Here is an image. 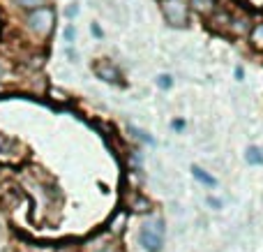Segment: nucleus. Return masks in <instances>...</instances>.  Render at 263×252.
<instances>
[{
    "instance_id": "8",
    "label": "nucleus",
    "mask_w": 263,
    "mask_h": 252,
    "mask_svg": "<svg viewBox=\"0 0 263 252\" xmlns=\"http://www.w3.org/2000/svg\"><path fill=\"white\" fill-rule=\"evenodd\" d=\"M250 42H252V46H254V49L263 51V23H259V26H256L254 30H252Z\"/></svg>"
},
{
    "instance_id": "1",
    "label": "nucleus",
    "mask_w": 263,
    "mask_h": 252,
    "mask_svg": "<svg viewBox=\"0 0 263 252\" xmlns=\"http://www.w3.org/2000/svg\"><path fill=\"white\" fill-rule=\"evenodd\" d=\"M26 23H28V28H30L32 32H35L37 37H49L51 32H53V26H55V12L51 7H37V9H32L30 14H28V19H26Z\"/></svg>"
},
{
    "instance_id": "4",
    "label": "nucleus",
    "mask_w": 263,
    "mask_h": 252,
    "mask_svg": "<svg viewBox=\"0 0 263 252\" xmlns=\"http://www.w3.org/2000/svg\"><path fill=\"white\" fill-rule=\"evenodd\" d=\"M18 148H21L18 141H14L7 134L0 132V160H14L18 155Z\"/></svg>"
},
{
    "instance_id": "7",
    "label": "nucleus",
    "mask_w": 263,
    "mask_h": 252,
    "mask_svg": "<svg viewBox=\"0 0 263 252\" xmlns=\"http://www.w3.org/2000/svg\"><path fill=\"white\" fill-rule=\"evenodd\" d=\"M192 174H194V178H196V181H201L203 185H210V188H215V185H217V181H215L210 174H205V171L201 169V167H192Z\"/></svg>"
},
{
    "instance_id": "2",
    "label": "nucleus",
    "mask_w": 263,
    "mask_h": 252,
    "mask_svg": "<svg viewBox=\"0 0 263 252\" xmlns=\"http://www.w3.org/2000/svg\"><path fill=\"white\" fill-rule=\"evenodd\" d=\"M162 14L168 26L182 28L187 26V19H190V7L185 0H162Z\"/></svg>"
},
{
    "instance_id": "15",
    "label": "nucleus",
    "mask_w": 263,
    "mask_h": 252,
    "mask_svg": "<svg viewBox=\"0 0 263 252\" xmlns=\"http://www.w3.org/2000/svg\"><path fill=\"white\" fill-rule=\"evenodd\" d=\"M55 252H77L74 248H60V250H55Z\"/></svg>"
},
{
    "instance_id": "5",
    "label": "nucleus",
    "mask_w": 263,
    "mask_h": 252,
    "mask_svg": "<svg viewBox=\"0 0 263 252\" xmlns=\"http://www.w3.org/2000/svg\"><path fill=\"white\" fill-rule=\"evenodd\" d=\"M95 74L97 77H102L104 81H109V83H120V74L116 72V67L114 65H109V63L95 65Z\"/></svg>"
},
{
    "instance_id": "10",
    "label": "nucleus",
    "mask_w": 263,
    "mask_h": 252,
    "mask_svg": "<svg viewBox=\"0 0 263 252\" xmlns=\"http://www.w3.org/2000/svg\"><path fill=\"white\" fill-rule=\"evenodd\" d=\"M247 162L250 165H263V153H261V148H256V146H252V148H247Z\"/></svg>"
},
{
    "instance_id": "6",
    "label": "nucleus",
    "mask_w": 263,
    "mask_h": 252,
    "mask_svg": "<svg viewBox=\"0 0 263 252\" xmlns=\"http://www.w3.org/2000/svg\"><path fill=\"white\" fill-rule=\"evenodd\" d=\"M190 5L199 14H210L215 9V0H190Z\"/></svg>"
},
{
    "instance_id": "14",
    "label": "nucleus",
    "mask_w": 263,
    "mask_h": 252,
    "mask_svg": "<svg viewBox=\"0 0 263 252\" xmlns=\"http://www.w3.org/2000/svg\"><path fill=\"white\" fill-rule=\"evenodd\" d=\"M157 86L159 88H171V77H168V74H159V77H157Z\"/></svg>"
},
{
    "instance_id": "11",
    "label": "nucleus",
    "mask_w": 263,
    "mask_h": 252,
    "mask_svg": "<svg viewBox=\"0 0 263 252\" xmlns=\"http://www.w3.org/2000/svg\"><path fill=\"white\" fill-rule=\"evenodd\" d=\"M132 211H139V213H148L150 211V202L145 197H136L132 202Z\"/></svg>"
},
{
    "instance_id": "9",
    "label": "nucleus",
    "mask_w": 263,
    "mask_h": 252,
    "mask_svg": "<svg viewBox=\"0 0 263 252\" xmlns=\"http://www.w3.org/2000/svg\"><path fill=\"white\" fill-rule=\"evenodd\" d=\"M109 229L114 231V234H120V231L125 229V213H116L114 220L109 222Z\"/></svg>"
},
{
    "instance_id": "3",
    "label": "nucleus",
    "mask_w": 263,
    "mask_h": 252,
    "mask_svg": "<svg viewBox=\"0 0 263 252\" xmlns=\"http://www.w3.org/2000/svg\"><path fill=\"white\" fill-rule=\"evenodd\" d=\"M162 239H164V222L162 220H155L141 229V245H143L145 252H157L162 248Z\"/></svg>"
},
{
    "instance_id": "12",
    "label": "nucleus",
    "mask_w": 263,
    "mask_h": 252,
    "mask_svg": "<svg viewBox=\"0 0 263 252\" xmlns=\"http://www.w3.org/2000/svg\"><path fill=\"white\" fill-rule=\"evenodd\" d=\"M14 3L18 5V7H23V9H37V7H44L46 5V0H14Z\"/></svg>"
},
{
    "instance_id": "17",
    "label": "nucleus",
    "mask_w": 263,
    "mask_h": 252,
    "mask_svg": "<svg viewBox=\"0 0 263 252\" xmlns=\"http://www.w3.org/2000/svg\"><path fill=\"white\" fill-rule=\"evenodd\" d=\"M0 77H3V67H0Z\"/></svg>"
},
{
    "instance_id": "16",
    "label": "nucleus",
    "mask_w": 263,
    "mask_h": 252,
    "mask_svg": "<svg viewBox=\"0 0 263 252\" xmlns=\"http://www.w3.org/2000/svg\"><path fill=\"white\" fill-rule=\"evenodd\" d=\"M102 252H116V250H102Z\"/></svg>"
},
{
    "instance_id": "13",
    "label": "nucleus",
    "mask_w": 263,
    "mask_h": 252,
    "mask_svg": "<svg viewBox=\"0 0 263 252\" xmlns=\"http://www.w3.org/2000/svg\"><path fill=\"white\" fill-rule=\"evenodd\" d=\"M229 28H231V32L240 35V32H245L247 28H250V23H247L245 19H236V21H229Z\"/></svg>"
}]
</instances>
